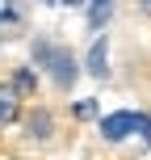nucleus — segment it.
<instances>
[{
  "instance_id": "9b49d317",
  "label": "nucleus",
  "mask_w": 151,
  "mask_h": 160,
  "mask_svg": "<svg viewBox=\"0 0 151 160\" xmlns=\"http://www.w3.org/2000/svg\"><path fill=\"white\" fill-rule=\"evenodd\" d=\"M63 4H80V0H63Z\"/></svg>"
},
{
  "instance_id": "20e7f679",
  "label": "nucleus",
  "mask_w": 151,
  "mask_h": 160,
  "mask_svg": "<svg viewBox=\"0 0 151 160\" xmlns=\"http://www.w3.org/2000/svg\"><path fill=\"white\" fill-rule=\"evenodd\" d=\"M109 17H113V0H88V30L92 34H101Z\"/></svg>"
},
{
  "instance_id": "0eeeda50",
  "label": "nucleus",
  "mask_w": 151,
  "mask_h": 160,
  "mask_svg": "<svg viewBox=\"0 0 151 160\" xmlns=\"http://www.w3.org/2000/svg\"><path fill=\"white\" fill-rule=\"evenodd\" d=\"M13 88L30 93V88H34V72H17V76H13Z\"/></svg>"
},
{
  "instance_id": "f03ea898",
  "label": "nucleus",
  "mask_w": 151,
  "mask_h": 160,
  "mask_svg": "<svg viewBox=\"0 0 151 160\" xmlns=\"http://www.w3.org/2000/svg\"><path fill=\"white\" fill-rule=\"evenodd\" d=\"M139 131V114L134 110H118L109 114V118H101V135L109 139V143H122V139H130Z\"/></svg>"
},
{
  "instance_id": "1a4fd4ad",
  "label": "nucleus",
  "mask_w": 151,
  "mask_h": 160,
  "mask_svg": "<svg viewBox=\"0 0 151 160\" xmlns=\"http://www.w3.org/2000/svg\"><path fill=\"white\" fill-rule=\"evenodd\" d=\"M139 131H143V139L151 143V118H147V114H139Z\"/></svg>"
},
{
  "instance_id": "9d476101",
  "label": "nucleus",
  "mask_w": 151,
  "mask_h": 160,
  "mask_svg": "<svg viewBox=\"0 0 151 160\" xmlns=\"http://www.w3.org/2000/svg\"><path fill=\"white\" fill-rule=\"evenodd\" d=\"M139 4H143V13H151V0H139Z\"/></svg>"
},
{
  "instance_id": "7ed1b4c3",
  "label": "nucleus",
  "mask_w": 151,
  "mask_h": 160,
  "mask_svg": "<svg viewBox=\"0 0 151 160\" xmlns=\"http://www.w3.org/2000/svg\"><path fill=\"white\" fill-rule=\"evenodd\" d=\"M84 63H88V72H92L97 80H105V76H109V42H105L101 34H97V42H92V51H88V59H84Z\"/></svg>"
},
{
  "instance_id": "39448f33",
  "label": "nucleus",
  "mask_w": 151,
  "mask_h": 160,
  "mask_svg": "<svg viewBox=\"0 0 151 160\" xmlns=\"http://www.w3.org/2000/svg\"><path fill=\"white\" fill-rule=\"evenodd\" d=\"M21 114V101H17V88L13 84H0V127H8V122Z\"/></svg>"
},
{
  "instance_id": "6e6552de",
  "label": "nucleus",
  "mask_w": 151,
  "mask_h": 160,
  "mask_svg": "<svg viewBox=\"0 0 151 160\" xmlns=\"http://www.w3.org/2000/svg\"><path fill=\"white\" fill-rule=\"evenodd\" d=\"M92 114H97L92 101H76V118H92Z\"/></svg>"
},
{
  "instance_id": "423d86ee",
  "label": "nucleus",
  "mask_w": 151,
  "mask_h": 160,
  "mask_svg": "<svg viewBox=\"0 0 151 160\" xmlns=\"http://www.w3.org/2000/svg\"><path fill=\"white\" fill-rule=\"evenodd\" d=\"M50 131H55V118H50L46 110L30 114V135H34V139H50Z\"/></svg>"
},
{
  "instance_id": "f257e3e1",
  "label": "nucleus",
  "mask_w": 151,
  "mask_h": 160,
  "mask_svg": "<svg viewBox=\"0 0 151 160\" xmlns=\"http://www.w3.org/2000/svg\"><path fill=\"white\" fill-rule=\"evenodd\" d=\"M34 59L50 72V80H55L59 88H72L76 84V72H80V68H76V59L67 55L63 47H50L46 38H38V42H34Z\"/></svg>"
}]
</instances>
